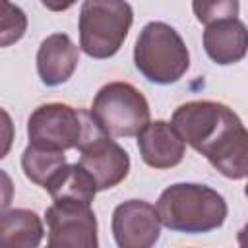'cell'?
I'll return each mask as SVG.
<instances>
[{"instance_id":"obj_1","label":"cell","mask_w":248,"mask_h":248,"mask_svg":"<svg viewBox=\"0 0 248 248\" xmlns=\"http://www.w3.org/2000/svg\"><path fill=\"white\" fill-rule=\"evenodd\" d=\"M184 143L203 155L225 178L242 180L248 174V132L240 116L219 101H188L170 118Z\"/></svg>"},{"instance_id":"obj_2","label":"cell","mask_w":248,"mask_h":248,"mask_svg":"<svg viewBox=\"0 0 248 248\" xmlns=\"http://www.w3.org/2000/svg\"><path fill=\"white\" fill-rule=\"evenodd\" d=\"M157 215L172 232L203 234L219 229L229 213L225 198L211 186L178 182L167 186L157 200Z\"/></svg>"},{"instance_id":"obj_3","label":"cell","mask_w":248,"mask_h":248,"mask_svg":"<svg viewBox=\"0 0 248 248\" xmlns=\"http://www.w3.org/2000/svg\"><path fill=\"white\" fill-rule=\"evenodd\" d=\"M138 72L155 85L176 83L190 68V52L180 33L165 21H149L134 46Z\"/></svg>"},{"instance_id":"obj_4","label":"cell","mask_w":248,"mask_h":248,"mask_svg":"<svg viewBox=\"0 0 248 248\" xmlns=\"http://www.w3.org/2000/svg\"><path fill=\"white\" fill-rule=\"evenodd\" d=\"M134 23V10L126 0H83L79 10V48L95 58L114 56Z\"/></svg>"},{"instance_id":"obj_5","label":"cell","mask_w":248,"mask_h":248,"mask_svg":"<svg viewBox=\"0 0 248 248\" xmlns=\"http://www.w3.org/2000/svg\"><path fill=\"white\" fill-rule=\"evenodd\" d=\"M97 126L110 138H132L149 122L151 110L143 93L128 81L103 85L89 108Z\"/></svg>"},{"instance_id":"obj_6","label":"cell","mask_w":248,"mask_h":248,"mask_svg":"<svg viewBox=\"0 0 248 248\" xmlns=\"http://www.w3.org/2000/svg\"><path fill=\"white\" fill-rule=\"evenodd\" d=\"M79 165L91 174L97 192L118 186L130 172V155L93 120L89 110H83V130L76 145Z\"/></svg>"},{"instance_id":"obj_7","label":"cell","mask_w":248,"mask_h":248,"mask_svg":"<svg viewBox=\"0 0 248 248\" xmlns=\"http://www.w3.org/2000/svg\"><path fill=\"white\" fill-rule=\"evenodd\" d=\"M83 130V108L66 103L39 105L27 118L29 143L43 149H76Z\"/></svg>"},{"instance_id":"obj_8","label":"cell","mask_w":248,"mask_h":248,"mask_svg":"<svg viewBox=\"0 0 248 248\" xmlns=\"http://www.w3.org/2000/svg\"><path fill=\"white\" fill-rule=\"evenodd\" d=\"M50 248H97V217L87 202L54 200L45 213Z\"/></svg>"},{"instance_id":"obj_9","label":"cell","mask_w":248,"mask_h":248,"mask_svg":"<svg viewBox=\"0 0 248 248\" xmlns=\"http://www.w3.org/2000/svg\"><path fill=\"white\" fill-rule=\"evenodd\" d=\"M110 229L120 248H151L161 236L157 209L145 200L118 203L112 211Z\"/></svg>"},{"instance_id":"obj_10","label":"cell","mask_w":248,"mask_h":248,"mask_svg":"<svg viewBox=\"0 0 248 248\" xmlns=\"http://www.w3.org/2000/svg\"><path fill=\"white\" fill-rule=\"evenodd\" d=\"M138 149L141 161L147 167L163 170L182 163L186 153V143L170 122L149 120L138 132Z\"/></svg>"},{"instance_id":"obj_11","label":"cell","mask_w":248,"mask_h":248,"mask_svg":"<svg viewBox=\"0 0 248 248\" xmlns=\"http://www.w3.org/2000/svg\"><path fill=\"white\" fill-rule=\"evenodd\" d=\"M79 62V46L66 33H52L39 45L37 74L46 87L66 83Z\"/></svg>"},{"instance_id":"obj_12","label":"cell","mask_w":248,"mask_h":248,"mask_svg":"<svg viewBox=\"0 0 248 248\" xmlns=\"http://www.w3.org/2000/svg\"><path fill=\"white\" fill-rule=\"evenodd\" d=\"M248 35L246 25L238 19H221L205 25L203 31V50L219 66L236 64L246 56Z\"/></svg>"},{"instance_id":"obj_13","label":"cell","mask_w":248,"mask_h":248,"mask_svg":"<svg viewBox=\"0 0 248 248\" xmlns=\"http://www.w3.org/2000/svg\"><path fill=\"white\" fill-rule=\"evenodd\" d=\"M45 236L41 217L31 209L0 213V248H35Z\"/></svg>"},{"instance_id":"obj_14","label":"cell","mask_w":248,"mask_h":248,"mask_svg":"<svg viewBox=\"0 0 248 248\" xmlns=\"http://www.w3.org/2000/svg\"><path fill=\"white\" fill-rule=\"evenodd\" d=\"M45 190L54 200H79L91 203L97 186L91 178V174L79 165V163H66L62 165L56 174L45 184Z\"/></svg>"},{"instance_id":"obj_15","label":"cell","mask_w":248,"mask_h":248,"mask_svg":"<svg viewBox=\"0 0 248 248\" xmlns=\"http://www.w3.org/2000/svg\"><path fill=\"white\" fill-rule=\"evenodd\" d=\"M66 155L64 151H54V149H43L35 145H27L21 155V169L27 180L33 184L45 188V184L56 174V170L66 165Z\"/></svg>"},{"instance_id":"obj_16","label":"cell","mask_w":248,"mask_h":248,"mask_svg":"<svg viewBox=\"0 0 248 248\" xmlns=\"http://www.w3.org/2000/svg\"><path fill=\"white\" fill-rule=\"evenodd\" d=\"M27 31L25 12L10 0H0V48L16 45Z\"/></svg>"},{"instance_id":"obj_17","label":"cell","mask_w":248,"mask_h":248,"mask_svg":"<svg viewBox=\"0 0 248 248\" xmlns=\"http://www.w3.org/2000/svg\"><path fill=\"white\" fill-rule=\"evenodd\" d=\"M194 16L200 23L209 25L221 19H232L238 16V0H192Z\"/></svg>"},{"instance_id":"obj_18","label":"cell","mask_w":248,"mask_h":248,"mask_svg":"<svg viewBox=\"0 0 248 248\" xmlns=\"http://www.w3.org/2000/svg\"><path fill=\"white\" fill-rule=\"evenodd\" d=\"M16 138V126L6 108L0 107V161L10 153Z\"/></svg>"},{"instance_id":"obj_19","label":"cell","mask_w":248,"mask_h":248,"mask_svg":"<svg viewBox=\"0 0 248 248\" xmlns=\"http://www.w3.org/2000/svg\"><path fill=\"white\" fill-rule=\"evenodd\" d=\"M14 202V180L12 176L0 169V213H4Z\"/></svg>"},{"instance_id":"obj_20","label":"cell","mask_w":248,"mask_h":248,"mask_svg":"<svg viewBox=\"0 0 248 248\" xmlns=\"http://www.w3.org/2000/svg\"><path fill=\"white\" fill-rule=\"evenodd\" d=\"M78 0H41V4L50 12H66L70 10Z\"/></svg>"}]
</instances>
